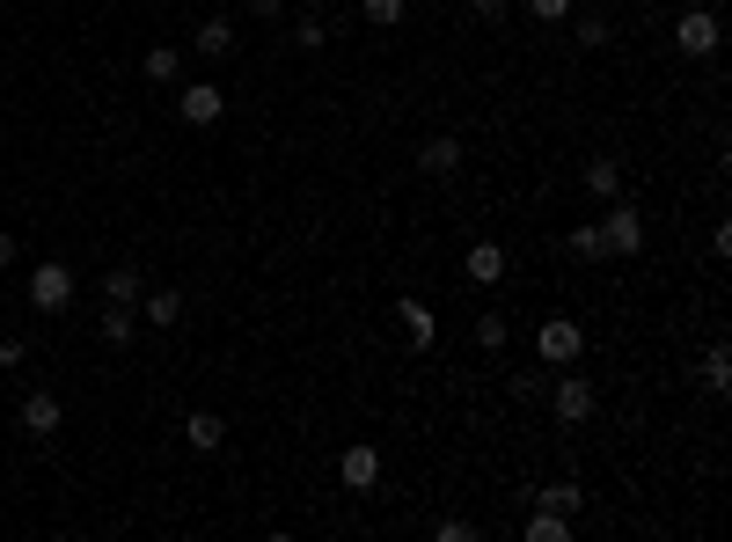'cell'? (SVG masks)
<instances>
[{"label":"cell","instance_id":"6da1fadb","mask_svg":"<svg viewBox=\"0 0 732 542\" xmlns=\"http://www.w3.org/2000/svg\"><path fill=\"white\" fill-rule=\"evenodd\" d=\"M535 352H542V367H578V352H586V331H578V315H542Z\"/></svg>","mask_w":732,"mask_h":542},{"label":"cell","instance_id":"7a4b0ae2","mask_svg":"<svg viewBox=\"0 0 732 542\" xmlns=\"http://www.w3.org/2000/svg\"><path fill=\"white\" fill-rule=\"evenodd\" d=\"M601 249H609V257H637V249H645V213L630 206V198H609V220H601Z\"/></svg>","mask_w":732,"mask_h":542},{"label":"cell","instance_id":"3957f363","mask_svg":"<svg viewBox=\"0 0 732 542\" xmlns=\"http://www.w3.org/2000/svg\"><path fill=\"white\" fill-rule=\"evenodd\" d=\"M674 52L681 59H711L718 52V8H681L674 16Z\"/></svg>","mask_w":732,"mask_h":542},{"label":"cell","instance_id":"277c9868","mask_svg":"<svg viewBox=\"0 0 732 542\" xmlns=\"http://www.w3.org/2000/svg\"><path fill=\"white\" fill-rule=\"evenodd\" d=\"M67 300H73V272H67L59 257H44V264L30 272V308H37V315H59Z\"/></svg>","mask_w":732,"mask_h":542},{"label":"cell","instance_id":"5b68a950","mask_svg":"<svg viewBox=\"0 0 732 542\" xmlns=\"http://www.w3.org/2000/svg\"><path fill=\"white\" fill-rule=\"evenodd\" d=\"M542 396H550V411H557L564 425H586L593 418V382H586V374H564L557 367V382L542 388Z\"/></svg>","mask_w":732,"mask_h":542},{"label":"cell","instance_id":"8992f818","mask_svg":"<svg viewBox=\"0 0 732 542\" xmlns=\"http://www.w3.org/2000/svg\"><path fill=\"white\" fill-rule=\"evenodd\" d=\"M176 110H184V125H220L227 96H220V81H191L184 96H176Z\"/></svg>","mask_w":732,"mask_h":542},{"label":"cell","instance_id":"52a82bcc","mask_svg":"<svg viewBox=\"0 0 732 542\" xmlns=\"http://www.w3.org/2000/svg\"><path fill=\"white\" fill-rule=\"evenodd\" d=\"M396 323H403V345H410V352H433L439 323H433V308H425L418 294H403V300H396Z\"/></svg>","mask_w":732,"mask_h":542},{"label":"cell","instance_id":"ba28073f","mask_svg":"<svg viewBox=\"0 0 732 542\" xmlns=\"http://www.w3.org/2000/svg\"><path fill=\"white\" fill-rule=\"evenodd\" d=\"M337 484H345V491H374V484H382V455H374L366 440L345 447V455H337Z\"/></svg>","mask_w":732,"mask_h":542},{"label":"cell","instance_id":"9c48e42d","mask_svg":"<svg viewBox=\"0 0 732 542\" xmlns=\"http://www.w3.org/2000/svg\"><path fill=\"white\" fill-rule=\"evenodd\" d=\"M578 184H586V198H601V206H609V198H623V161H615V155H593Z\"/></svg>","mask_w":732,"mask_h":542},{"label":"cell","instance_id":"30bf717a","mask_svg":"<svg viewBox=\"0 0 732 542\" xmlns=\"http://www.w3.org/2000/svg\"><path fill=\"white\" fill-rule=\"evenodd\" d=\"M22 433H30V440H52L59 433V396L30 388V396H22Z\"/></svg>","mask_w":732,"mask_h":542},{"label":"cell","instance_id":"8fae6325","mask_svg":"<svg viewBox=\"0 0 732 542\" xmlns=\"http://www.w3.org/2000/svg\"><path fill=\"white\" fill-rule=\"evenodd\" d=\"M535 506H550V513H564V521H578V513H586V491H578V476H557V484H542V491H535Z\"/></svg>","mask_w":732,"mask_h":542},{"label":"cell","instance_id":"7c38bea8","mask_svg":"<svg viewBox=\"0 0 732 542\" xmlns=\"http://www.w3.org/2000/svg\"><path fill=\"white\" fill-rule=\"evenodd\" d=\"M462 272H469L476 286H498V279H506V249H498V243H469V257H462Z\"/></svg>","mask_w":732,"mask_h":542},{"label":"cell","instance_id":"4fadbf2b","mask_svg":"<svg viewBox=\"0 0 732 542\" xmlns=\"http://www.w3.org/2000/svg\"><path fill=\"white\" fill-rule=\"evenodd\" d=\"M103 300H110V308H140V264H110V272H103Z\"/></svg>","mask_w":732,"mask_h":542},{"label":"cell","instance_id":"5bb4252c","mask_svg":"<svg viewBox=\"0 0 732 542\" xmlns=\"http://www.w3.org/2000/svg\"><path fill=\"white\" fill-rule=\"evenodd\" d=\"M184 440H191L198 455H220V440H227L220 411H191V418H184Z\"/></svg>","mask_w":732,"mask_h":542},{"label":"cell","instance_id":"9a60e30c","mask_svg":"<svg viewBox=\"0 0 732 542\" xmlns=\"http://www.w3.org/2000/svg\"><path fill=\"white\" fill-rule=\"evenodd\" d=\"M418 161H425L433 176H454V169H462V140H454V132H433V140L418 147Z\"/></svg>","mask_w":732,"mask_h":542},{"label":"cell","instance_id":"2e32d148","mask_svg":"<svg viewBox=\"0 0 732 542\" xmlns=\"http://www.w3.org/2000/svg\"><path fill=\"white\" fill-rule=\"evenodd\" d=\"M140 315L155 323V331H169V323H184V294H176V286H161V294L140 300Z\"/></svg>","mask_w":732,"mask_h":542},{"label":"cell","instance_id":"e0dca14e","mask_svg":"<svg viewBox=\"0 0 732 542\" xmlns=\"http://www.w3.org/2000/svg\"><path fill=\"white\" fill-rule=\"evenodd\" d=\"M696 382H703V388H711V396H725V388H732V352H725V345H711V352H703V367H696Z\"/></svg>","mask_w":732,"mask_h":542},{"label":"cell","instance_id":"ac0fdd59","mask_svg":"<svg viewBox=\"0 0 732 542\" xmlns=\"http://www.w3.org/2000/svg\"><path fill=\"white\" fill-rule=\"evenodd\" d=\"M191 45H198V52H206V59L235 52V22H220V16H212V22H198V30H191Z\"/></svg>","mask_w":732,"mask_h":542},{"label":"cell","instance_id":"d6986e66","mask_svg":"<svg viewBox=\"0 0 732 542\" xmlns=\"http://www.w3.org/2000/svg\"><path fill=\"white\" fill-rule=\"evenodd\" d=\"M527 542H572V521L550 513V506H535V513H527Z\"/></svg>","mask_w":732,"mask_h":542},{"label":"cell","instance_id":"ffe728a7","mask_svg":"<svg viewBox=\"0 0 732 542\" xmlns=\"http://www.w3.org/2000/svg\"><path fill=\"white\" fill-rule=\"evenodd\" d=\"M140 73L147 81H176V73H184V52H176V45H155V52L140 59Z\"/></svg>","mask_w":732,"mask_h":542},{"label":"cell","instance_id":"44dd1931","mask_svg":"<svg viewBox=\"0 0 732 542\" xmlns=\"http://www.w3.org/2000/svg\"><path fill=\"white\" fill-rule=\"evenodd\" d=\"M564 249H572L578 264H601V257H609V249H601V220H586V228H572V243H564Z\"/></svg>","mask_w":732,"mask_h":542},{"label":"cell","instance_id":"7402d4cb","mask_svg":"<svg viewBox=\"0 0 732 542\" xmlns=\"http://www.w3.org/2000/svg\"><path fill=\"white\" fill-rule=\"evenodd\" d=\"M132 331H140L132 308H103V345H132Z\"/></svg>","mask_w":732,"mask_h":542},{"label":"cell","instance_id":"603a6c76","mask_svg":"<svg viewBox=\"0 0 732 542\" xmlns=\"http://www.w3.org/2000/svg\"><path fill=\"white\" fill-rule=\"evenodd\" d=\"M366 8V22H374V30H396L403 16H410V0H359Z\"/></svg>","mask_w":732,"mask_h":542},{"label":"cell","instance_id":"cb8c5ba5","mask_svg":"<svg viewBox=\"0 0 732 542\" xmlns=\"http://www.w3.org/2000/svg\"><path fill=\"white\" fill-rule=\"evenodd\" d=\"M572 37L586 45V52H601V45L615 37V22H609V16H578V30H572Z\"/></svg>","mask_w":732,"mask_h":542},{"label":"cell","instance_id":"d4e9b609","mask_svg":"<svg viewBox=\"0 0 732 542\" xmlns=\"http://www.w3.org/2000/svg\"><path fill=\"white\" fill-rule=\"evenodd\" d=\"M506 315H476V345H484V352H506Z\"/></svg>","mask_w":732,"mask_h":542},{"label":"cell","instance_id":"484cf974","mask_svg":"<svg viewBox=\"0 0 732 542\" xmlns=\"http://www.w3.org/2000/svg\"><path fill=\"white\" fill-rule=\"evenodd\" d=\"M550 374H557V367H535V374H513V396H521V403H542V388H550Z\"/></svg>","mask_w":732,"mask_h":542},{"label":"cell","instance_id":"4316f807","mask_svg":"<svg viewBox=\"0 0 732 542\" xmlns=\"http://www.w3.org/2000/svg\"><path fill=\"white\" fill-rule=\"evenodd\" d=\"M527 16L535 22H572V0H527Z\"/></svg>","mask_w":732,"mask_h":542},{"label":"cell","instance_id":"83f0119b","mask_svg":"<svg viewBox=\"0 0 732 542\" xmlns=\"http://www.w3.org/2000/svg\"><path fill=\"white\" fill-rule=\"evenodd\" d=\"M294 45H300V52H323V45H330V30H323V22H294Z\"/></svg>","mask_w":732,"mask_h":542},{"label":"cell","instance_id":"f1b7e54d","mask_svg":"<svg viewBox=\"0 0 732 542\" xmlns=\"http://www.w3.org/2000/svg\"><path fill=\"white\" fill-rule=\"evenodd\" d=\"M433 535H439V542H476V521H454V513H447V521H439Z\"/></svg>","mask_w":732,"mask_h":542},{"label":"cell","instance_id":"f546056e","mask_svg":"<svg viewBox=\"0 0 732 542\" xmlns=\"http://www.w3.org/2000/svg\"><path fill=\"white\" fill-rule=\"evenodd\" d=\"M22 359H30V345L22 337H0V367H22Z\"/></svg>","mask_w":732,"mask_h":542},{"label":"cell","instance_id":"4dcf8cb0","mask_svg":"<svg viewBox=\"0 0 732 542\" xmlns=\"http://www.w3.org/2000/svg\"><path fill=\"white\" fill-rule=\"evenodd\" d=\"M469 8H476L484 22H498V16H506V0H469Z\"/></svg>","mask_w":732,"mask_h":542},{"label":"cell","instance_id":"1f68e13d","mask_svg":"<svg viewBox=\"0 0 732 542\" xmlns=\"http://www.w3.org/2000/svg\"><path fill=\"white\" fill-rule=\"evenodd\" d=\"M286 0H249V16H279Z\"/></svg>","mask_w":732,"mask_h":542},{"label":"cell","instance_id":"d6a6232c","mask_svg":"<svg viewBox=\"0 0 732 542\" xmlns=\"http://www.w3.org/2000/svg\"><path fill=\"white\" fill-rule=\"evenodd\" d=\"M8 264H16V235H0V272H8Z\"/></svg>","mask_w":732,"mask_h":542},{"label":"cell","instance_id":"836d02e7","mask_svg":"<svg viewBox=\"0 0 732 542\" xmlns=\"http://www.w3.org/2000/svg\"><path fill=\"white\" fill-rule=\"evenodd\" d=\"M0 8H8V0H0Z\"/></svg>","mask_w":732,"mask_h":542}]
</instances>
